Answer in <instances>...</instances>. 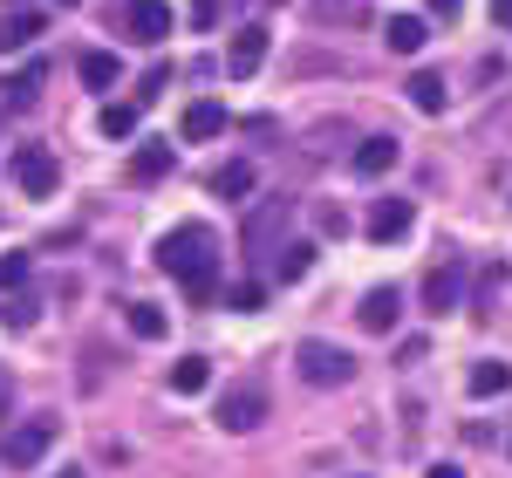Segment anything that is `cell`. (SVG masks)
Here are the masks:
<instances>
[{"mask_svg":"<svg viewBox=\"0 0 512 478\" xmlns=\"http://www.w3.org/2000/svg\"><path fill=\"white\" fill-rule=\"evenodd\" d=\"M294 369H301V383H315V390H342V383H355V356L335 349V342H301Z\"/></svg>","mask_w":512,"mask_h":478,"instance_id":"obj_1","label":"cell"},{"mask_svg":"<svg viewBox=\"0 0 512 478\" xmlns=\"http://www.w3.org/2000/svg\"><path fill=\"white\" fill-rule=\"evenodd\" d=\"M198 260H212V233H205V226H171V233L158 239V267L164 274H192Z\"/></svg>","mask_w":512,"mask_h":478,"instance_id":"obj_2","label":"cell"},{"mask_svg":"<svg viewBox=\"0 0 512 478\" xmlns=\"http://www.w3.org/2000/svg\"><path fill=\"white\" fill-rule=\"evenodd\" d=\"M48 444H55V424L35 417V424H21V431L0 438V465H7V472H35L41 458H48Z\"/></svg>","mask_w":512,"mask_h":478,"instance_id":"obj_3","label":"cell"},{"mask_svg":"<svg viewBox=\"0 0 512 478\" xmlns=\"http://www.w3.org/2000/svg\"><path fill=\"white\" fill-rule=\"evenodd\" d=\"M287 219H294V199H267V205H260V212L246 219V260H253V253H280Z\"/></svg>","mask_w":512,"mask_h":478,"instance_id":"obj_4","label":"cell"},{"mask_svg":"<svg viewBox=\"0 0 512 478\" xmlns=\"http://www.w3.org/2000/svg\"><path fill=\"white\" fill-rule=\"evenodd\" d=\"M14 185H21L28 199H48V192L62 185V164L48 158V151H35V144H28V151H14Z\"/></svg>","mask_w":512,"mask_h":478,"instance_id":"obj_5","label":"cell"},{"mask_svg":"<svg viewBox=\"0 0 512 478\" xmlns=\"http://www.w3.org/2000/svg\"><path fill=\"white\" fill-rule=\"evenodd\" d=\"M123 28H130V41L158 48V41L171 35V7H164V0H123Z\"/></svg>","mask_w":512,"mask_h":478,"instance_id":"obj_6","label":"cell"},{"mask_svg":"<svg viewBox=\"0 0 512 478\" xmlns=\"http://www.w3.org/2000/svg\"><path fill=\"white\" fill-rule=\"evenodd\" d=\"M260 417H267V397H260L253 383H233V390L219 397V424H226V431H253Z\"/></svg>","mask_w":512,"mask_h":478,"instance_id":"obj_7","label":"cell"},{"mask_svg":"<svg viewBox=\"0 0 512 478\" xmlns=\"http://www.w3.org/2000/svg\"><path fill=\"white\" fill-rule=\"evenodd\" d=\"M410 219H417V205H410V199H376V205H369V239L390 246V239L410 233Z\"/></svg>","mask_w":512,"mask_h":478,"instance_id":"obj_8","label":"cell"},{"mask_svg":"<svg viewBox=\"0 0 512 478\" xmlns=\"http://www.w3.org/2000/svg\"><path fill=\"white\" fill-rule=\"evenodd\" d=\"M260 62H267V28H239L226 48V76H253Z\"/></svg>","mask_w":512,"mask_h":478,"instance_id":"obj_9","label":"cell"},{"mask_svg":"<svg viewBox=\"0 0 512 478\" xmlns=\"http://www.w3.org/2000/svg\"><path fill=\"white\" fill-rule=\"evenodd\" d=\"M355 315H362V328H369V335H390L396 315H403V294H396V287H376V294H369Z\"/></svg>","mask_w":512,"mask_h":478,"instance_id":"obj_10","label":"cell"},{"mask_svg":"<svg viewBox=\"0 0 512 478\" xmlns=\"http://www.w3.org/2000/svg\"><path fill=\"white\" fill-rule=\"evenodd\" d=\"M403 96H410V103H417V110H424V117H437V110H444V103H451V82L437 76V69H417V76L403 82Z\"/></svg>","mask_w":512,"mask_h":478,"instance_id":"obj_11","label":"cell"},{"mask_svg":"<svg viewBox=\"0 0 512 478\" xmlns=\"http://www.w3.org/2000/svg\"><path fill=\"white\" fill-rule=\"evenodd\" d=\"M178 130H185V137H198V144H205V137H219V130H226V103L198 96L192 110H185V123H178Z\"/></svg>","mask_w":512,"mask_h":478,"instance_id":"obj_12","label":"cell"},{"mask_svg":"<svg viewBox=\"0 0 512 478\" xmlns=\"http://www.w3.org/2000/svg\"><path fill=\"white\" fill-rule=\"evenodd\" d=\"M424 308H431V315H451V308H458V267H431V280H424Z\"/></svg>","mask_w":512,"mask_h":478,"instance_id":"obj_13","label":"cell"},{"mask_svg":"<svg viewBox=\"0 0 512 478\" xmlns=\"http://www.w3.org/2000/svg\"><path fill=\"white\" fill-rule=\"evenodd\" d=\"M383 41H390L396 55H417V48H424V41H431V28H424V21H417V14H396L390 28H383Z\"/></svg>","mask_w":512,"mask_h":478,"instance_id":"obj_14","label":"cell"},{"mask_svg":"<svg viewBox=\"0 0 512 478\" xmlns=\"http://www.w3.org/2000/svg\"><path fill=\"white\" fill-rule=\"evenodd\" d=\"M41 82H48V69H41V62H35V69H14V76L0 82V89H7V110H28V103L41 96Z\"/></svg>","mask_w":512,"mask_h":478,"instance_id":"obj_15","label":"cell"},{"mask_svg":"<svg viewBox=\"0 0 512 478\" xmlns=\"http://www.w3.org/2000/svg\"><path fill=\"white\" fill-rule=\"evenodd\" d=\"M117 76H123V62L110 48H82V82H89V89H110Z\"/></svg>","mask_w":512,"mask_h":478,"instance_id":"obj_16","label":"cell"},{"mask_svg":"<svg viewBox=\"0 0 512 478\" xmlns=\"http://www.w3.org/2000/svg\"><path fill=\"white\" fill-rule=\"evenodd\" d=\"M465 383H472V397H506V390H512V369H506V362H472V376H465Z\"/></svg>","mask_w":512,"mask_h":478,"instance_id":"obj_17","label":"cell"},{"mask_svg":"<svg viewBox=\"0 0 512 478\" xmlns=\"http://www.w3.org/2000/svg\"><path fill=\"white\" fill-rule=\"evenodd\" d=\"M185 294H192L198 308H205V301H219V294H226V287H219V253H212V260H198L192 274H185Z\"/></svg>","mask_w":512,"mask_h":478,"instance_id":"obj_18","label":"cell"},{"mask_svg":"<svg viewBox=\"0 0 512 478\" xmlns=\"http://www.w3.org/2000/svg\"><path fill=\"white\" fill-rule=\"evenodd\" d=\"M171 171V144H158V137H144V151L130 158V178L144 185V178H164Z\"/></svg>","mask_w":512,"mask_h":478,"instance_id":"obj_19","label":"cell"},{"mask_svg":"<svg viewBox=\"0 0 512 478\" xmlns=\"http://www.w3.org/2000/svg\"><path fill=\"white\" fill-rule=\"evenodd\" d=\"M390 164H396V144H390V137H369V144L355 151V171H362V178H383Z\"/></svg>","mask_w":512,"mask_h":478,"instance_id":"obj_20","label":"cell"},{"mask_svg":"<svg viewBox=\"0 0 512 478\" xmlns=\"http://www.w3.org/2000/svg\"><path fill=\"white\" fill-rule=\"evenodd\" d=\"M205 383H212V362L205 356H185L178 369H171V390H178V397H198Z\"/></svg>","mask_w":512,"mask_h":478,"instance_id":"obj_21","label":"cell"},{"mask_svg":"<svg viewBox=\"0 0 512 478\" xmlns=\"http://www.w3.org/2000/svg\"><path fill=\"white\" fill-rule=\"evenodd\" d=\"M212 192H219V199H246V192H253V164H219V171H212Z\"/></svg>","mask_w":512,"mask_h":478,"instance_id":"obj_22","label":"cell"},{"mask_svg":"<svg viewBox=\"0 0 512 478\" xmlns=\"http://www.w3.org/2000/svg\"><path fill=\"white\" fill-rule=\"evenodd\" d=\"M41 28H48L41 14H7V21H0V48H28Z\"/></svg>","mask_w":512,"mask_h":478,"instance_id":"obj_23","label":"cell"},{"mask_svg":"<svg viewBox=\"0 0 512 478\" xmlns=\"http://www.w3.org/2000/svg\"><path fill=\"white\" fill-rule=\"evenodd\" d=\"M308 267H315V246H301V239H280V267H274V274H280V280H301Z\"/></svg>","mask_w":512,"mask_h":478,"instance_id":"obj_24","label":"cell"},{"mask_svg":"<svg viewBox=\"0 0 512 478\" xmlns=\"http://www.w3.org/2000/svg\"><path fill=\"white\" fill-rule=\"evenodd\" d=\"M226 308H239V315H260V308H267V287H260V280H239V287H226Z\"/></svg>","mask_w":512,"mask_h":478,"instance_id":"obj_25","label":"cell"},{"mask_svg":"<svg viewBox=\"0 0 512 478\" xmlns=\"http://www.w3.org/2000/svg\"><path fill=\"white\" fill-rule=\"evenodd\" d=\"M103 137H137V103H110L103 110Z\"/></svg>","mask_w":512,"mask_h":478,"instance_id":"obj_26","label":"cell"},{"mask_svg":"<svg viewBox=\"0 0 512 478\" xmlns=\"http://www.w3.org/2000/svg\"><path fill=\"white\" fill-rule=\"evenodd\" d=\"M130 328H137V335H144V342H164V328H171V321H164L158 308H151V301H144V308H130Z\"/></svg>","mask_w":512,"mask_h":478,"instance_id":"obj_27","label":"cell"},{"mask_svg":"<svg viewBox=\"0 0 512 478\" xmlns=\"http://www.w3.org/2000/svg\"><path fill=\"white\" fill-rule=\"evenodd\" d=\"M28 280V253H0V294Z\"/></svg>","mask_w":512,"mask_h":478,"instance_id":"obj_28","label":"cell"},{"mask_svg":"<svg viewBox=\"0 0 512 478\" xmlns=\"http://www.w3.org/2000/svg\"><path fill=\"white\" fill-rule=\"evenodd\" d=\"M7 328H35V301H7Z\"/></svg>","mask_w":512,"mask_h":478,"instance_id":"obj_29","label":"cell"},{"mask_svg":"<svg viewBox=\"0 0 512 478\" xmlns=\"http://www.w3.org/2000/svg\"><path fill=\"white\" fill-rule=\"evenodd\" d=\"M355 7H362V0H315L321 21H342V14H355Z\"/></svg>","mask_w":512,"mask_h":478,"instance_id":"obj_30","label":"cell"},{"mask_svg":"<svg viewBox=\"0 0 512 478\" xmlns=\"http://www.w3.org/2000/svg\"><path fill=\"white\" fill-rule=\"evenodd\" d=\"M7 410H14V369L0 362V424H7Z\"/></svg>","mask_w":512,"mask_h":478,"instance_id":"obj_31","label":"cell"},{"mask_svg":"<svg viewBox=\"0 0 512 478\" xmlns=\"http://www.w3.org/2000/svg\"><path fill=\"white\" fill-rule=\"evenodd\" d=\"M219 21V0H192V28H212Z\"/></svg>","mask_w":512,"mask_h":478,"instance_id":"obj_32","label":"cell"},{"mask_svg":"<svg viewBox=\"0 0 512 478\" xmlns=\"http://www.w3.org/2000/svg\"><path fill=\"white\" fill-rule=\"evenodd\" d=\"M492 21H499V28H512V0H492Z\"/></svg>","mask_w":512,"mask_h":478,"instance_id":"obj_33","label":"cell"},{"mask_svg":"<svg viewBox=\"0 0 512 478\" xmlns=\"http://www.w3.org/2000/svg\"><path fill=\"white\" fill-rule=\"evenodd\" d=\"M424 478H465V472H458V465H431Z\"/></svg>","mask_w":512,"mask_h":478,"instance_id":"obj_34","label":"cell"},{"mask_svg":"<svg viewBox=\"0 0 512 478\" xmlns=\"http://www.w3.org/2000/svg\"><path fill=\"white\" fill-rule=\"evenodd\" d=\"M431 14H458V0H431Z\"/></svg>","mask_w":512,"mask_h":478,"instance_id":"obj_35","label":"cell"},{"mask_svg":"<svg viewBox=\"0 0 512 478\" xmlns=\"http://www.w3.org/2000/svg\"><path fill=\"white\" fill-rule=\"evenodd\" d=\"M55 478H89V472H55Z\"/></svg>","mask_w":512,"mask_h":478,"instance_id":"obj_36","label":"cell"},{"mask_svg":"<svg viewBox=\"0 0 512 478\" xmlns=\"http://www.w3.org/2000/svg\"><path fill=\"white\" fill-rule=\"evenodd\" d=\"M62 7H69V0H62Z\"/></svg>","mask_w":512,"mask_h":478,"instance_id":"obj_37","label":"cell"},{"mask_svg":"<svg viewBox=\"0 0 512 478\" xmlns=\"http://www.w3.org/2000/svg\"><path fill=\"white\" fill-rule=\"evenodd\" d=\"M14 7H21V0H14Z\"/></svg>","mask_w":512,"mask_h":478,"instance_id":"obj_38","label":"cell"}]
</instances>
